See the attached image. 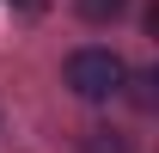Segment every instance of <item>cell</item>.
I'll list each match as a JSON object with an SVG mask.
<instances>
[{
	"instance_id": "obj_1",
	"label": "cell",
	"mask_w": 159,
	"mask_h": 153,
	"mask_svg": "<svg viewBox=\"0 0 159 153\" xmlns=\"http://www.w3.org/2000/svg\"><path fill=\"white\" fill-rule=\"evenodd\" d=\"M122 80H129V67H122L110 49H74V55H67V86H74L86 104L116 98V92H122Z\"/></svg>"
},
{
	"instance_id": "obj_2",
	"label": "cell",
	"mask_w": 159,
	"mask_h": 153,
	"mask_svg": "<svg viewBox=\"0 0 159 153\" xmlns=\"http://www.w3.org/2000/svg\"><path fill=\"white\" fill-rule=\"evenodd\" d=\"M74 6H80V12H86L92 25H104V19H116V12L129 6V0H74Z\"/></svg>"
},
{
	"instance_id": "obj_3",
	"label": "cell",
	"mask_w": 159,
	"mask_h": 153,
	"mask_svg": "<svg viewBox=\"0 0 159 153\" xmlns=\"http://www.w3.org/2000/svg\"><path fill=\"white\" fill-rule=\"evenodd\" d=\"M86 153H129V147H122L116 129H92V135H86Z\"/></svg>"
},
{
	"instance_id": "obj_4",
	"label": "cell",
	"mask_w": 159,
	"mask_h": 153,
	"mask_svg": "<svg viewBox=\"0 0 159 153\" xmlns=\"http://www.w3.org/2000/svg\"><path fill=\"white\" fill-rule=\"evenodd\" d=\"M19 6H37V0H19Z\"/></svg>"
}]
</instances>
